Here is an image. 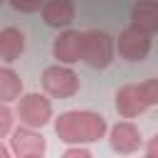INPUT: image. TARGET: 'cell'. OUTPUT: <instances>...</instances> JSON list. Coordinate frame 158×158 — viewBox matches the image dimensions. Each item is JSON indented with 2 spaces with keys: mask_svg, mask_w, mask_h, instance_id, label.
I'll list each match as a JSON object with an SVG mask.
<instances>
[{
  "mask_svg": "<svg viewBox=\"0 0 158 158\" xmlns=\"http://www.w3.org/2000/svg\"><path fill=\"white\" fill-rule=\"evenodd\" d=\"M54 133L72 146L94 143L106 133V118L94 111H64L54 121Z\"/></svg>",
  "mask_w": 158,
  "mask_h": 158,
  "instance_id": "obj_1",
  "label": "cell"
},
{
  "mask_svg": "<svg viewBox=\"0 0 158 158\" xmlns=\"http://www.w3.org/2000/svg\"><path fill=\"white\" fill-rule=\"evenodd\" d=\"M153 104H158V79H146L141 84H126L116 91V111L123 118H133Z\"/></svg>",
  "mask_w": 158,
  "mask_h": 158,
  "instance_id": "obj_2",
  "label": "cell"
},
{
  "mask_svg": "<svg viewBox=\"0 0 158 158\" xmlns=\"http://www.w3.org/2000/svg\"><path fill=\"white\" fill-rule=\"evenodd\" d=\"M79 59L94 69H104L114 59V37L104 30H86L79 37Z\"/></svg>",
  "mask_w": 158,
  "mask_h": 158,
  "instance_id": "obj_3",
  "label": "cell"
},
{
  "mask_svg": "<svg viewBox=\"0 0 158 158\" xmlns=\"http://www.w3.org/2000/svg\"><path fill=\"white\" fill-rule=\"evenodd\" d=\"M17 116H20L22 126H27V128H42L52 118V104H49L47 96L37 94V91L25 94V96H20Z\"/></svg>",
  "mask_w": 158,
  "mask_h": 158,
  "instance_id": "obj_4",
  "label": "cell"
},
{
  "mask_svg": "<svg viewBox=\"0 0 158 158\" xmlns=\"http://www.w3.org/2000/svg\"><path fill=\"white\" fill-rule=\"evenodd\" d=\"M42 86L47 94H52L57 99H67V96H74L79 91V77L69 67L52 64L42 72Z\"/></svg>",
  "mask_w": 158,
  "mask_h": 158,
  "instance_id": "obj_5",
  "label": "cell"
},
{
  "mask_svg": "<svg viewBox=\"0 0 158 158\" xmlns=\"http://www.w3.org/2000/svg\"><path fill=\"white\" fill-rule=\"evenodd\" d=\"M114 49H118V54H121L123 59H128V62H141V59H146V54L151 52V35H146V32H141L138 27L128 25V27L118 35Z\"/></svg>",
  "mask_w": 158,
  "mask_h": 158,
  "instance_id": "obj_6",
  "label": "cell"
},
{
  "mask_svg": "<svg viewBox=\"0 0 158 158\" xmlns=\"http://www.w3.org/2000/svg\"><path fill=\"white\" fill-rule=\"evenodd\" d=\"M10 148L17 158H27V156H42L47 143H44V136L37 133L35 128H27V126H20L15 131H10Z\"/></svg>",
  "mask_w": 158,
  "mask_h": 158,
  "instance_id": "obj_7",
  "label": "cell"
},
{
  "mask_svg": "<svg viewBox=\"0 0 158 158\" xmlns=\"http://www.w3.org/2000/svg\"><path fill=\"white\" fill-rule=\"evenodd\" d=\"M109 143L116 153H136L141 146H143V138H141V131L136 123L131 121H118L116 126H111V133H109Z\"/></svg>",
  "mask_w": 158,
  "mask_h": 158,
  "instance_id": "obj_8",
  "label": "cell"
},
{
  "mask_svg": "<svg viewBox=\"0 0 158 158\" xmlns=\"http://www.w3.org/2000/svg\"><path fill=\"white\" fill-rule=\"evenodd\" d=\"M131 25L153 37L158 32V2L156 0H141V2H136L133 10H131Z\"/></svg>",
  "mask_w": 158,
  "mask_h": 158,
  "instance_id": "obj_9",
  "label": "cell"
},
{
  "mask_svg": "<svg viewBox=\"0 0 158 158\" xmlns=\"http://www.w3.org/2000/svg\"><path fill=\"white\" fill-rule=\"evenodd\" d=\"M40 10H42V20L49 27H67L77 12L72 0H44Z\"/></svg>",
  "mask_w": 158,
  "mask_h": 158,
  "instance_id": "obj_10",
  "label": "cell"
},
{
  "mask_svg": "<svg viewBox=\"0 0 158 158\" xmlns=\"http://www.w3.org/2000/svg\"><path fill=\"white\" fill-rule=\"evenodd\" d=\"M79 37H81V32H77V30H64V32L54 40L52 52H54V57H57L62 64H74V62H79Z\"/></svg>",
  "mask_w": 158,
  "mask_h": 158,
  "instance_id": "obj_11",
  "label": "cell"
},
{
  "mask_svg": "<svg viewBox=\"0 0 158 158\" xmlns=\"http://www.w3.org/2000/svg\"><path fill=\"white\" fill-rule=\"evenodd\" d=\"M25 49V35L17 27H5L0 32V59L15 62Z\"/></svg>",
  "mask_w": 158,
  "mask_h": 158,
  "instance_id": "obj_12",
  "label": "cell"
},
{
  "mask_svg": "<svg viewBox=\"0 0 158 158\" xmlns=\"http://www.w3.org/2000/svg\"><path fill=\"white\" fill-rule=\"evenodd\" d=\"M22 94V79L15 69L10 67H0V101L7 104V101H15L20 99Z\"/></svg>",
  "mask_w": 158,
  "mask_h": 158,
  "instance_id": "obj_13",
  "label": "cell"
},
{
  "mask_svg": "<svg viewBox=\"0 0 158 158\" xmlns=\"http://www.w3.org/2000/svg\"><path fill=\"white\" fill-rule=\"evenodd\" d=\"M12 121H15V118H12L10 106L0 101V138H5V136L12 131Z\"/></svg>",
  "mask_w": 158,
  "mask_h": 158,
  "instance_id": "obj_14",
  "label": "cell"
},
{
  "mask_svg": "<svg viewBox=\"0 0 158 158\" xmlns=\"http://www.w3.org/2000/svg\"><path fill=\"white\" fill-rule=\"evenodd\" d=\"M44 0H10V5L17 10V12H37L42 7Z\"/></svg>",
  "mask_w": 158,
  "mask_h": 158,
  "instance_id": "obj_15",
  "label": "cell"
},
{
  "mask_svg": "<svg viewBox=\"0 0 158 158\" xmlns=\"http://www.w3.org/2000/svg\"><path fill=\"white\" fill-rule=\"evenodd\" d=\"M62 158H94L86 148H79V146H74V148H67L64 153H62Z\"/></svg>",
  "mask_w": 158,
  "mask_h": 158,
  "instance_id": "obj_16",
  "label": "cell"
},
{
  "mask_svg": "<svg viewBox=\"0 0 158 158\" xmlns=\"http://www.w3.org/2000/svg\"><path fill=\"white\" fill-rule=\"evenodd\" d=\"M156 148H158V136L148 141V151H146V156H143V158H158V153H156Z\"/></svg>",
  "mask_w": 158,
  "mask_h": 158,
  "instance_id": "obj_17",
  "label": "cell"
},
{
  "mask_svg": "<svg viewBox=\"0 0 158 158\" xmlns=\"http://www.w3.org/2000/svg\"><path fill=\"white\" fill-rule=\"evenodd\" d=\"M0 158H10V151H7L2 143H0Z\"/></svg>",
  "mask_w": 158,
  "mask_h": 158,
  "instance_id": "obj_18",
  "label": "cell"
},
{
  "mask_svg": "<svg viewBox=\"0 0 158 158\" xmlns=\"http://www.w3.org/2000/svg\"><path fill=\"white\" fill-rule=\"evenodd\" d=\"M27 158H42V156H27Z\"/></svg>",
  "mask_w": 158,
  "mask_h": 158,
  "instance_id": "obj_19",
  "label": "cell"
},
{
  "mask_svg": "<svg viewBox=\"0 0 158 158\" xmlns=\"http://www.w3.org/2000/svg\"><path fill=\"white\" fill-rule=\"evenodd\" d=\"M0 5H2V0H0Z\"/></svg>",
  "mask_w": 158,
  "mask_h": 158,
  "instance_id": "obj_20",
  "label": "cell"
}]
</instances>
